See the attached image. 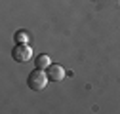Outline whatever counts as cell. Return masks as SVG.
<instances>
[{"label": "cell", "instance_id": "cell-3", "mask_svg": "<svg viewBox=\"0 0 120 114\" xmlns=\"http://www.w3.org/2000/svg\"><path fill=\"white\" fill-rule=\"evenodd\" d=\"M48 78L52 82H61L65 78V68L61 65H50L48 67Z\"/></svg>", "mask_w": 120, "mask_h": 114}, {"label": "cell", "instance_id": "cell-5", "mask_svg": "<svg viewBox=\"0 0 120 114\" xmlns=\"http://www.w3.org/2000/svg\"><path fill=\"white\" fill-rule=\"evenodd\" d=\"M15 40L19 42V44H25V42L29 40V32H25V31H19V32H17V36H15Z\"/></svg>", "mask_w": 120, "mask_h": 114}, {"label": "cell", "instance_id": "cell-4", "mask_svg": "<svg viewBox=\"0 0 120 114\" xmlns=\"http://www.w3.org/2000/svg\"><path fill=\"white\" fill-rule=\"evenodd\" d=\"M52 63H50V57L48 55H40L36 59V68H48Z\"/></svg>", "mask_w": 120, "mask_h": 114}, {"label": "cell", "instance_id": "cell-2", "mask_svg": "<svg viewBox=\"0 0 120 114\" xmlns=\"http://www.w3.org/2000/svg\"><path fill=\"white\" fill-rule=\"evenodd\" d=\"M11 55H13V59H15L17 63H27L33 57V50L29 48L27 44H17L15 48H13Z\"/></svg>", "mask_w": 120, "mask_h": 114}, {"label": "cell", "instance_id": "cell-1", "mask_svg": "<svg viewBox=\"0 0 120 114\" xmlns=\"http://www.w3.org/2000/svg\"><path fill=\"white\" fill-rule=\"evenodd\" d=\"M27 82H29V88L31 89L42 91L44 88H46V84L50 82V78H48V72H44V68H34L33 72L29 74Z\"/></svg>", "mask_w": 120, "mask_h": 114}]
</instances>
